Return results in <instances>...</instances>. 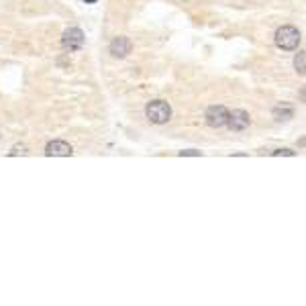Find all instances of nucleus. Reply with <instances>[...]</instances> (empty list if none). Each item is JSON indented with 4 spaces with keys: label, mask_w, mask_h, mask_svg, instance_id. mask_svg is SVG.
<instances>
[{
    "label": "nucleus",
    "mask_w": 306,
    "mask_h": 306,
    "mask_svg": "<svg viewBox=\"0 0 306 306\" xmlns=\"http://www.w3.org/2000/svg\"><path fill=\"white\" fill-rule=\"evenodd\" d=\"M145 114L153 125H165L172 118V106L165 100H153L145 106Z\"/></svg>",
    "instance_id": "f257e3e1"
},
{
    "label": "nucleus",
    "mask_w": 306,
    "mask_h": 306,
    "mask_svg": "<svg viewBox=\"0 0 306 306\" xmlns=\"http://www.w3.org/2000/svg\"><path fill=\"white\" fill-rule=\"evenodd\" d=\"M276 45L280 49H286V51H292L300 45V31L292 25H286V27H280L276 31Z\"/></svg>",
    "instance_id": "f03ea898"
},
{
    "label": "nucleus",
    "mask_w": 306,
    "mask_h": 306,
    "mask_svg": "<svg viewBox=\"0 0 306 306\" xmlns=\"http://www.w3.org/2000/svg\"><path fill=\"white\" fill-rule=\"evenodd\" d=\"M229 121V110L223 104H214L206 110V125L212 129H220V127H227Z\"/></svg>",
    "instance_id": "7ed1b4c3"
},
{
    "label": "nucleus",
    "mask_w": 306,
    "mask_h": 306,
    "mask_svg": "<svg viewBox=\"0 0 306 306\" xmlns=\"http://www.w3.org/2000/svg\"><path fill=\"white\" fill-rule=\"evenodd\" d=\"M84 41H86V37H84V31L78 29V27H72L63 31V37H61V45L63 49H70V51H76L84 45Z\"/></svg>",
    "instance_id": "20e7f679"
},
{
    "label": "nucleus",
    "mask_w": 306,
    "mask_h": 306,
    "mask_svg": "<svg viewBox=\"0 0 306 306\" xmlns=\"http://www.w3.org/2000/svg\"><path fill=\"white\" fill-rule=\"evenodd\" d=\"M249 123H251V118H249V114L245 110H233V112H229V121H227V127L229 129H233V131H243V129L249 127Z\"/></svg>",
    "instance_id": "39448f33"
},
{
    "label": "nucleus",
    "mask_w": 306,
    "mask_h": 306,
    "mask_svg": "<svg viewBox=\"0 0 306 306\" xmlns=\"http://www.w3.org/2000/svg\"><path fill=\"white\" fill-rule=\"evenodd\" d=\"M131 49H133V43L127 39V37H114L112 43H110V53L118 59H123L131 53Z\"/></svg>",
    "instance_id": "423d86ee"
},
{
    "label": "nucleus",
    "mask_w": 306,
    "mask_h": 306,
    "mask_svg": "<svg viewBox=\"0 0 306 306\" xmlns=\"http://www.w3.org/2000/svg\"><path fill=\"white\" fill-rule=\"evenodd\" d=\"M72 145L70 143H65V141H51L47 143L45 147V155H55V157H67V155H72Z\"/></svg>",
    "instance_id": "0eeeda50"
},
{
    "label": "nucleus",
    "mask_w": 306,
    "mask_h": 306,
    "mask_svg": "<svg viewBox=\"0 0 306 306\" xmlns=\"http://www.w3.org/2000/svg\"><path fill=\"white\" fill-rule=\"evenodd\" d=\"M292 114H294V110L290 108V106H276L274 108V116H276V121H288V118H292Z\"/></svg>",
    "instance_id": "6e6552de"
},
{
    "label": "nucleus",
    "mask_w": 306,
    "mask_h": 306,
    "mask_svg": "<svg viewBox=\"0 0 306 306\" xmlns=\"http://www.w3.org/2000/svg\"><path fill=\"white\" fill-rule=\"evenodd\" d=\"M294 65H296L298 74H300V76H304V51H300V53L296 55V61H294Z\"/></svg>",
    "instance_id": "1a4fd4ad"
},
{
    "label": "nucleus",
    "mask_w": 306,
    "mask_h": 306,
    "mask_svg": "<svg viewBox=\"0 0 306 306\" xmlns=\"http://www.w3.org/2000/svg\"><path fill=\"white\" fill-rule=\"evenodd\" d=\"M19 153H21V155H25V153H27V147H25V145H16V147H12V151L8 153V155H19Z\"/></svg>",
    "instance_id": "9d476101"
},
{
    "label": "nucleus",
    "mask_w": 306,
    "mask_h": 306,
    "mask_svg": "<svg viewBox=\"0 0 306 306\" xmlns=\"http://www.w3.org/2000/svg\"><path fill=\"white\" fill-rule=\"evenodd\" d=\"M274 155H294V151H290V149H276Z\"/></svg>",
    "instance_id": "9b49d317"
},
{
    "label": "nucleus",
    "mask_w": 306,
    "mask_h": 306,
    "mask_svg": "<svg viewBox=\"0 0 306 306\" xmlns=\"http://www.w3.org/2000/svg\"><path fill=\"white\" fill-rule=\"evenodd\" d=\"M180 155H200V153H198V151H194V149H190V151H182Z\"/></svg>",
    "instance_id": "f8f14e48"
},
{
    "label": "nucleus",
    "mask_w": 306,
    "mask_h": 306,
    "mask_svg": "<svg viewBox=\"0 0 306 306\" xmlns=\"http://www.w3.org/2000/svg\"><path fill=\"white\" fill-rule=\"evenodd\" d=\"M84 2H94V0H84Z\"/></svg>",
    "instance_id": "ddd939ff"
}]
</instances>
